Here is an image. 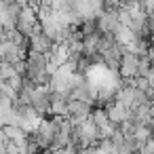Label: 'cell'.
Listing matches in <instances>:
<instances>
[{
  "instance_id": "1",
  "label": "cell",
  "mask_w": 154,
  "mask_h": 154,
  "mask_svg": "<svg viewBox=\"0 0 154 154\" xmlns=\"http://www.w3.org/2000/svg\"><path fill=\"white\" fill-rule=\"evenodd\" d=\"M137 68H139V55L131 49H125L122 53V59H120V76L122 78H135L137 76Z\"/></svg>"
}]
</instances>
